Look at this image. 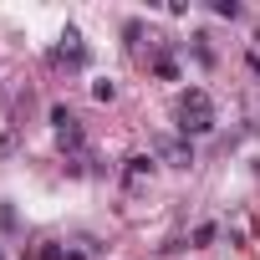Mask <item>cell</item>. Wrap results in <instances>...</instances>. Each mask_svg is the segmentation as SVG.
Instances as JSON below:
<instances>
[{
  "label": "cell",
  "instance_id": "obj_1",
  "mask_svg": "<svg viewBox=\"0 0 260 260\" xmlns=\"http://www.w3.org/2000/svg\"><path fill=\"white\" fill-rule=\"evenodd\" d=\"M174 127H179V138H204L219 127V107L204 87H184L174 97Z\"/></svg>",
  "mask_w": 260,
  "mask_h": 260
},
{
  "label": "cell",
  "instance_id": "obj_2",
  "mask_svg": "<svg viewBox=\"0 0 260 260\" xmlns=\"http://www.w3.org/2000/svg\"><path fill=\"white\" fill-rule=\"evenodd\" d=\"M51 61H56V67H67V72H82V67L92 61V51H87V41H82V31H77V26H67V31H61V46L51 51Z\"/></svg>",
  "mask_w": 260,
  "mask_h": 260
},
{
  "label": "cell",
  "instance_id": "obj_3",
  "mask_svg": "<svg viewBox=\"0 0 260 260\" xmlns=\"http://www.w3.org/2000/svg\"><path fill=\"white\" fill-rule=\"evenodd\" d=\"M153 174H158V153H127L122 158V189H148L153 184Z\"/></svg>",
  "mask_w": 260,
  "mask_h": 260
},
{
  "label": "cell",
  "instance_id": "obj_4",
  "mask_svg": "<svg viewBox=\"0 0 260 260\" xmlns=\"http://www.w3.org/2000/svg\"><path fill=\"white\" fill-rule=\"evenodd\" d=\"M158 158H164L169 169H194V143H189V138H164V143H158Z\"/></svg>",
  "mask_w": 260,
  "mask_h": 260
},
{
  "label": "cell",
  "instance_id": "obj_5",
  "mask_svg": "<svg viewBox=\"0 0 260 260\" xmlns=\"http://www.w3.org/2000/svg\"><path fill=\"white\" fill-rule=\"evenodd\" d=\"M56 148H61V153H72V158H82V153H87V127H82V122L61 127V133H56Z\"/></svg>",
  "mask_w": 260,
  "mask_h": 260
},
{
  "label": "cell",
  "instance_id": "obj_6",
  "mask_svg": "<svg viewBox=\"0 0 260 260\" xmlns=\"http://www.w3.org/2000/svg\"><path fill=\"white\" fill-rule=\"evenodd\" d=\"M148 72L164 77V82H174V77H179V61H174L169 51H153V56H148Z\"/></svg>",
  "mask_w": 260,
  "mask_h": 260
},
{
  "label": "cell",
  "instance_id": "obj_7",
  "mask_svg": "<svg viewBox=\"0 0 260 260\" xmlns=\"http://www.w3.org/2000/svg\"><path fill=\"white\" fill-rule=\"evenodd\" d=\"M72 122H77V112H72L67 102H56V107H51V127L61 133V127H72Z\"/></svg>",
  "mask_w": 260,
  "mask_h": 260
},
{
  "label": "cell",
  "instance_id": "obj_8",
  "mask_svg": "<svg viewBox=\"0 0 260 260\" xmlns=\"http://www.w3.org/2000/svg\"><path fill=\"white\" fill-rule=\"evenodd\" d=\"M92 97H97V102H112V97H117V82H112V77H97V82H92Z\"/></svg>",
  "mask_w": 260,
  "mask_h": 260
},
{
  "label": "cell",
  "instance_id": "obj_9",
  "mask_svg": "<svg viewBox=\"0 0 260 260\" xmlns=\"http://www.w3.org/2000/svg\"><path fill=\"white\" fill-rule=\"evenodd\" d=\"M214 16H224V21H240L245 11H240V0H214V6H209Z\"/></svg>",
  "mask_w": 260,
  "mask_h": 260
},
{
  "label": "cell",
  "instance_id": "obj_10",
  "mask_svg": "<svg viewBox=\"0 0 260 260\" xmlns=\"http://www.w3.org/2000/svg\"><path fill=\"white\" fill-rule=\"evenodd\" d=\"M214 235H219V224H199V230L189 235V245H194V250H204V245H209Z\"/></svg>",
  "mask_w": 260,
  "mask_h": 260
},
{
  "label": "cell",
  "instance_id": "obj_11",
  "mask_svg": "<svg viewBox=\"0 0 260 260\" xmlns=\"http://www.w3.org/2000/svg\"><path fill=\"white\" fill-rule=\"evenodd\" d=\"M122 36H127V46H143V21H122Z\"/></svg>",
  "mask_w": 260,
  "mask_h": 260
},
{
  "label": "cell",
  "instance_id": "obj_12",
  "mask_svg": "<svg viewBox=\"0 0 260 260\" xmlns=\"http://www.w3.org/2000/svg\"><path fill=\"white\" fill-rule=\"evenodd\" d=\"M255 46H260V31H255Z\"/></svg>",
  "mask_w": 260,
  "mask_h": 260
},
{
  "label": "cell",
  "instance_id": "obj_13",
  "mask_svg": "<svg viewBox=\"0 0 260 260\" xmlns=\"http://www.w3.org/2000/svg\"><path fill=\"white\" fill-rule=\"evenodd\" d=\"M0 260H6V250H0Z\"/></svg>",
  "mask_w": 260,
  "mask_h": 260
}]
</instances>
